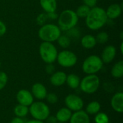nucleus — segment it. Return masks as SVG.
<instances>
[{"label": "nucleus", "instance_id": "obj_22", "mask_svg": "<svg viewBox=\"0 0 123 123\" xmlns=\"http://www.w3.org/2000/svg\"><path fill=\"white\" fill-rule=\"evenodd\" d=\"M112 76L115 79L122 78L123 76V61H120L116 63L111 70Z\"/></svg>", "mask_w": 123, "mask_h": 123}, {"label": "nucleus", "instance_id": "obj_19", "mask_svg": "<svg viewBox=\"0 0 123 123\" xmlns=\"http://www.w3.org/2000/svg\"><path fill=\"white\" fill-rule=\"evenodd\" d=\"M96 38L92 35H85L81 39V44L83 48L86 49H92L97 45Z\"/></svg>", "mask_w": 123, "mask_h": 123}, {"label": "nucleus", "instance_id": "obj_20", "mask_svg": "<svg viewBox=\"0 0 123 123\" xmlns=\"http://www.w3.org/2000/svg\"><path fill=\"white\" fill-rule=\"evenodd\" d=\"M81 79L79 76H77L75 74H71L67 75L66 76V83L67 85L73 89H76L79 87Z\"/></svg>", "mask_w": 123, "mask_h": 123}, {"label": "nucleus", "instance_id": "obj_33", "mask_svg": "<svg viewBox=\"0 0 123 123\" xmlns=\"http://www.w3.org/2000/svg\"><path fill=\"white\" fill-rule=\"evenodd\" d=\"M6 32V25L0 20V37H2Z\"/></svg>", "mask_w": 123, "mask_h": 123}, {"label": "nucleus", "instance_id": "obj_24", "mask_svg": "<svg viewBox=\"0 0 123 123\" xmlns=\"http://www.w3.org/2000/svg\"><path fill=\"white\" fill-rule=\"evenodd\" d=\"M90 9L91 8H89L88 6L85 4H81L76 9L75 12L79 18H86L90 11Z\"/></svg>", "mask_w": 123, "mask_h": 123}, {"label": "nucleus", "instance_id": "obj_18", "mask_svg": "<svg viewBox=\"0 0 123 123\" xmlns=\"http://www.w3.org/2000/svg\"><path fill=\"white\" fill-rule=\"evenodd\" d=\"M40 4L46 13H53L57 9L56 0H40Z\"/></svg>", "mask_w": 123, "mask_h": 123}, {"label": "nucleus", "instance_id": "obj_32", "mask_svg": "<svg viewBox=\"0 0 123 123\" xmlns=\"http://www.w3.org/2000/svg\"><path fill=\"white\" fill-rule=\"evenodd\" d=\"M45 71L47 72V74H52L55 72V67L53 65V63H48L47 64L46 67H45Z\"/></svg>", "mask_w": 123, "mask_h": 123}, {"label": "nucleus", "instance_id": "obj_36", "mask_svg": "<svg viewBox=\"0 0 123 123\" xmlns=\"http://www.w3.org/2000/svg\"><path fill=\"white\" fill-rule=\"evenodd\" d=\"M25 123H44L43 121H40V120H28Z\"/></svg>", "mask_w": 123, "mask_h": 123}, {"label": "nucleus", "instance_id": "obj_2", "mask_svg": "<svg viewBox=\"0 0 123 123\" xmlns=\"http://www.w3.org/2000/svg\"><path fill=\"white\" fill-rule=\"evenodd\" d=\"M79 22L75 11L71 9L63 10L58 17V26L61 31H68L75 27Z\"/></svg>", "mask_w": 123, "mask_h": 123}, {"label": "nucleus", "instance_id": "obj_29", "mask_svg": "<svg viewBox=\"0 0 123 123\" xmlns=\"http://www.w3.org/2000/svg\"><path fill=\"white\" fill-rule=\"evenodd\" d=\"M47 102L50 104H55L58 101V97L55 93H48L45 97Z\"/></svg>", "mask_w": 123, "mask_h": 123}, {"label": "nucleus", "instance_id": "obj_28", "mask_svg": "<svg viewBox=\"0 0 123 123\" xmlns=\"http://www.w3.org/2000/svg\"><path fill=\"white\" fill-rule=\"evenodd\" d=\"M7 82H8L7 74L4 71H0V91L2 90L6 86Z\"/></svg>", "mask_w": 123, "mask_h": 123}, {"label": "nucleus", "instance_id": "obj_35", "mask_svg": "<svg viewBox=\"0 0 123 123\" xmlns=\"http://www.w3.org/2000/svg\"><path fill=\"white\" fill-rule=\"evenodd\" d=\"M10 123H25V120L21 118V117H15L14 118H13Z\"/></svg>", "mask_w": 123, "mask_h": 123}, {"label": "nucleus", "instance_id": "obj_38", "mask_svg": "<svg viewBox=\"0 0 123 123\" xmlns=\"http://www.w3.org/2000/svg\"><path fill=\"white\" fill-rule=\"evenodd\" d=\"M59 123V122H58V123Z\"/></svg>", "mask_w": 123, "mask_h": 123}, {"label": "nucleus", "instance_id": "obj_8", "mask_svg": "<svg viewBox=\"0 0 123 123\" xmlns=\"http://www.w3.org/2000/svg\"><path fill=\"white\" fill-rule=\"evenodd\" d=\"M56 61L61 66L64 68H71L76 64L78 58L74 52L64 50L58 53Z\"/></svg>", "mask_w": 123, "mask_h": 123}, {"label": "nucleus", "instance_id": "obj_39", "mask_svg": "<svg viewBox=\"0 0 123 123\" xmlns=\"http://www.w3.org/2000/svg\"><path fill=\"white\" fill-rule=\"evenodd\" d=\"M0 67H1V62H0Z\"/></svg>", "mask_w": 123, "mask_h": 123}, {"label": "nucleus", "instance_id": "obj_11", "mask_svg": "<svg viewBox=\"0 0 123 123\" xmlns=\"http://www.w3.org/2000/svg\"><path fill=\"white\" fill-rule=\"evenodd\" d=\"M116 53H117V50L115 46L111 45L106 46L104 48L101 55V59L103 63L108 64L111 63L115 59L116 56Z\"/></svg>", "mask_w": 123, "mask_h": 123}, {"label": "nucleus", "instance_id": "obj_15", "mask_svg": "<svg viewBox=\"0 0 123 123\" xmlns=\"http://www.w3.org/2000/svg\"><path fill=\"white\" fill-rule=\"evenodd\" d=\"M66 76H67V75L63 71L54 72L53 74H51V76L50 78V84L55 86H63L64 84H66Z\"/></svg>", "mask_w": 123, "mask_h": 123}, {"label": "nucleus", "instance_id": "obj_16", "mask_svg": "<svg viewBox=\"0 0 123 123\" xmlns=\"http://www.w3.org/2000/svg\"><path fill=\"white\" fill-rule=\"evenodd\" d=\"M122 6L119 4H112L109 6L106 11L108 19H115L118 18L122 14Z\"/></svg>", "mask_w": 123, "mask_h": 123}, {"label": "nucleus", "instance_id": "obj_5", "mask_svg": "<svg viewBox=\"0 0 123 123\" xmlns=\"http://www.w3.org/2000/svg\"><path fill=\"white\" fill-rule=\"evenodd\" d=\"M100 79L96 74H88L84 77L79 84L80 89L88 94L95 93L99 88Z\"/></svg>", "mask_w": 123, "mask_h": 123}, {"label": "nucleus", "instance_id": "obj_25", "mask_svg": "<svg viewBox=\"0 0 123 123\" xmlns=\"http://www.w3.org/2000/svg\"><path fill=\"white\" fill-rule=\"evenodd\" d=\"M58 45L63 48H67L71 43V39L67 35H61L57 40Z\"/></svg>", "mask_w": 123, "mask_h": 123}, {"label": "nucleus", "instance_id": "obj_40", "mask_svg": "<svg viewBox=\"0 0 123 123\" xmlns=\"http://www.w3.org/2000/svg\"></svg>", "mask_w": 123, "mask_h": 123}, {"label": "nucleus", "instance_id": "obj_17", "mask_svg": "<svg viewBox=\"0 0 123 123\" xmlns=\"http://www.w3.org/2000/svg\"><path fill=\"white\" fill-rule=\"evenodd\" d=\"M71 115H72V111H71L67 107H63L57 112L55 115V117L58 122L66 123L70 120Z\"/></svg>", "mask_w": 123, "mask_h": 123}, {"label": "nucleus", "instance_id": "obj_37", "mask_svg": "<svg viewBox=\"0 0 123 123\" xmlns=\"http://www.w3.org/2000/svg\"><path fill=\"white\" fill-rule=\"evenodd\" d=\"M123 43L122 42V43H121V44H120V52H121V53H122V54H123Z\"/></svg>", "mask_w": 123, "mask_h": 123}, {"label": "nucleus", "instance_id": "obj_4", "mask_svg": "<svg viewBox=\"0 0 123 123\" xmlns=\"http://www.w3.org/2000/svg\"><path fill=\"white\" fill-rule=\"evenodd\" d=\"M39 53L41 59L48 64L53 63L56 61L58 53L53 43L43 42L39 47Z\"/></svg>", "mask_w": 123, "mask_h": 123}, {"label": "nucleus", "instance_id": "obj_7", "mask_svg": "<svg viewBox=\"0 0 123 123\" xmlns=\"http://www.w3.org/2000/svg\"><path fill=\"white\" fill-rule=\"evenodd\" d=\"M29 113L35 120L43 121L50 115V109L45 103L35 102L30 106Z\"/></svg>", "mask_w": 123, "mask_h": 123}, {"label": "nucleus", "instance_id": "obj_9", "mask_svg": "<svg viewBox=\"0 0 123 123\" xmlns=\"http://www.w3.org/2000/svg\"><path fill=\"white\" fill-rule=\"evenodd\" d=\"M65 105L71 111L77 112L82 110L84 101L79 96L74 94H70L65 98Z\"/></svg>", "mask_w": 123, "mask_h": 123}, {"label": "nucleus", "instance_id": "obj_13", "mask_svg": "<svg viewBox=\"0 0 123 123\" xmlns=\"http://www.w3.org/2000/svg\"><path fill=\"white\" fill-rule=\"evenodd\" d=\"M70 123H90L89 115L84 110H79L72 113Z\"/></svg>", "mask_w": 123, "mask_h": 123}, {"label": "nucleus", "instance_id": "obj_6", "mask_svg": "<svg viewBox=\"0 0 123 123\" xmlns=\"http://www.w3.org/2000/svg\"><path fill=\"white\" fill-rule=\"evenodd\" d=\"M103 62L101 58L96 55L88 56L82 64L83 71L88 74H96L103 67Z\"/></svg>", "mask_w": 123, "mask_h": 123}, {"label": "nucleus", "instance_id": "obj_10", "mask_svg": "<svg viewBox=\"0 0 123 123\" xmlns=\"http://www.w3.org/2000/svg\"><path fill=\"white\" fill-rule=\"evenodd\" d=\"M18 104L30 107L34 102V97L31 92L27 89H20L16 95Z\"/></svg>", "mask_w": 123, "mask_h": 123}, {"label": "nucleus", "instance_id": "obj_30", "mask_svg": "<svg viewBox=\"0 0 123 123\" xmlns=\"http://www.w3.org/2000/svg\"><path fill=\"white\" fill-rule=\"evenodd\" d=\"M48 19H49V17H48L47 13H46V14H40L37 18V22L39 25H40L42 26V25L46 24Z\"/></svg>", "mask_w": 123, "mask_h": 123}, {"label": "nucleus", "instance_id": "obj_3", "mask_svg": "<svg viewBox=\"0 0 123 123\" xmlns=\"http://www.w3.org/2000/svg\"><path fill=\"white\" fill-rule=\"evenodd\" d=\"M61 35V30L59 27L52 23H46L42 25L38 30V36L43 42H55Z\"/></svg>", "mask_w": 123, "mask_h": 123}, {"label": "nucleus", "instance_id": "obj_27", "mask_svg": "<svg viewBox=\"0 0 123 123\" xmlns=\"http://www.w3.org/2000/svg\"><path fill=\"white\" fill-rule=\"evenodd\" d=\"M96 41L98 43L100 44H105L109 40V35L106 32H101L97 34V35L95 37Z\"/></svg>", "mask_w": 123, "mask_h": 123}, {"label": "nucleus", "instance_id": "obj_21", "mask_svg": "<svg viewBox=\"0 0 123 123\" xmlns=\"http://www.w3.org/2000/svg\"><path fill=\"white\" fill-rule=\"evenodd\" d=\"M101 110V105L97 101H93L89 103L86 107L85 112L89 115H97L98 112H99Z\"/></svg>", "mask_w": 123, "mask_h": 123}, {"label": "nucleus", "instance_id": "obj_31", "mask_svg": "<svg viewBox=\"0 0 123 123\" xmlns=\"http://www.w3.org/2000/svg\"><path fill=\"white\" fill-rule=\"evenodd\" d=\"M82 1L84 2V4L88 6L89 8H93L96 6L97 3V0H82Z\"/></svg>", "mask_w": 123, "mask_h": 123}, {"label": "nucleus", "instance_id": "obj_1", "mask_svg": "<svg viewBox=\"0 0 123 123\" xmlns=\"http://www.w3.org/2000/svg\"><path fill=\"white\" fill-rule=\"evenodd\" d=\"M108 20L106 10L99 6H94L90 9V11L85 18L86 27L91 30H98L103 27Z\"/></svg>", "mask_w": 123, "mask_h": 123}, {"label": "nucleus", "instance_id": "obj_12", "mask_svg": "<svg viewBox=\"0 0 123 123\" xmlns=\"http://www.w3.org/2000/svg\"><path fill=\"white\" fill-rule=\"evenodd\" d=\"M31 93H32L33 97H35L39 100H43V99H45L48 92H47L46 87L43 84L35 83L32 86Z\"/></svg>", "mask_w": 123, "mask_h": 123}, {"label": "nucleus", "instance_id": "obj_23", "mask_svg": "<svg viewBox=\"0 0 123 123\" xmlns=\"http://www.w3.org/2000/svg\"><path fill=\"white\" fill-rule=\"evenodd\" d=\"M14 113L16 117L23 118L26 117L29 113V107L22 105H17L14 108Z\"/></svg>", "mask_w": 123, "mask_h": 123}, {"label": "nucleus", "instance_id": "obj_26", "mask_svg": "<svg viewBox=\"0 0 123 123\" xmlns=\"http://www.w3.org/2000/svg\"><path fill=\"white\" fill-rule=\"evenodd\" d=\"M95 123H109L110 120L107 114L104 112H98L94 118Z\"/></svg>", "mask_w": 123, "mask_h": 123}, {"label": "nucleus", "instance_id": "obj_14", "mask_svg": "<svg viewBox=\"0 0 123 123\" xmlns=\"http://www.w3.org/2000/svg\"><path fill=\"white\" fill-rule=\"evenodd\" d=\"M111 106L112 109L118 112L122 113L123 112V93L117 92L113 95L111 99Z\"/></svg>", "mask_w": 123, "mask_h": 123}, {"label": "nucleus", "instance_id": "obj_34", "mask_svg": "<svg viewBox=\"0 0 123 123\" xmlns=\"http://www.w3.org/2000/svg\"><path fill=\"white\" fill-rule=\"evenodd\" d=\"M46 123H58V120L55 117V116H50L49 115L47 118H46Z\"/></svg>", "mask_w": 123, "mask_h": 123}]
</instances>
